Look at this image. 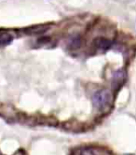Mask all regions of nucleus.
<instances>
[{"label": "nucleus", "mask_w": 136, "mask_h": 155, "mask_svg": "<svg viewBox=\"0 0 136 155\" xmlns=\"http://www.w3.org/2000/svg\"><path fill=\"white\" fill-rule=\"evenodd\" d=\"M112 101V95L107 90H100L92 96L94 107L99 110H104L108 107Z\"/></svg>", "instance_id": "nucleus-1"}, {"label": "nucleus", "mask_w": 136, "mask_h": 155, "mask_svg": "<svg viewBox=\"0 0 136 155\" xmlns=\"http://www.w3.org/2000/svg\"><path fill=\"white\" fill-rule=\"evenodd\" d=\"M49 28L50 27L48 25H34V26L28 27L24 30V32L28 35H39V34H43V33L48 31Z\"/></svg>", "instance_id": "nucleus-2"}, {"label": "nucleus", "mask_w": 136, "mask_h": 155, "mask_svg": "<svg viewBox=\"0 0 136 155\" xmlns=\"http://www.w3.org/2000/svg\"><path fill=\"white\" fill-rule=\"evenodd\" d=\"M112 45V42L106 38H97L95 40V46L101 51H106Z\"/></svg>", "instance_id": "nucleus-3"}, {"label": "nucleus", "mask_w": 136, "mask_h": 155, "mask_svg": "<svg viewBox=\"0 0 136 155\" xmlns=\"http://www.w3.org/2000/svg\"><path fill=\"white\" fill-rule=\"evenodd\" d=\"M12 41V37L8 33L1 32L0 33V46H6Z\"/></svg>", "instance_id": "nucleus-4"}, {"label": "nucleus", "mask_w": 136, "mask_h": 155, "mask_svg": "<svg viewBox=\"0 0 136 155\" xmlns=\"http://www.w3.org/2000/svg\"><path fill=\"white\" fill-rule=\"evenodd\" d=\"M79 44H80V38L78 37H75L71 39L69 45L71 48H77L79 46Z\"/></svg>", "instance_id": "nucleus-5"}, {"label": "nucleus", "mask_w": 136, "mask_h": 155, "mask_svg": "<svg viewBox=\"0 0 136 155\" xmlns=\"http://www.w3.org/2000/svg\"><path fill=\"white\" fill-rule=\"evenodd\" d=\"M80 155H93V153L92 150H82Z\"/></svg>", "instance_id": "nucleus-6"}]
</instances>
